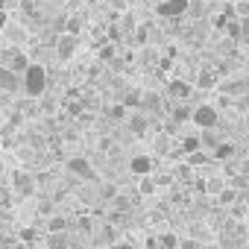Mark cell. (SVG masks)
I'll list each match as a JSON object with an SVG mask.
<instances>
[{
    "mask_svg": "<svg viewBox=\"0 0 249 249\" xmlns=\"http://www.w3.org/2000/svg\"><path fill=\"white\" fill-rule=\"evenodd\" d=\"M21 91L27 94V97H41L44 91H47V71L41 68V65H27V71L21 73Z\"/></svg>",
    "mask_w": 249,
    "mask_h": 249,
    "instance_id": "1",
    "label": "cell"
},
{
    "mask_svg": "<svg viewBox=\"0 0 249 249\" xmlns=\"http://www.w3.org/2000/svg\"><path fill=\"white\" fill-rule=\"evenodd\" d=\"M191 120L196 123L199 129H214V126H217V120H220V111H217L211 103H199V106L191 111Z\"/></svg>",
    "mask_w": 249,
    "mask_h": 249,
    "instance_id": "2",
    "label": "cell"
},
{
    "mask_svg": "<svg viewBox=\"0 0 249 249\" xmlns=\"http://www.w3.org/2000/svg\"><path fill=\"white\" fill-rule=\"evenodd\" d=\"M191 9V0H161V3L156 6V12L161 18H179Z\"/></svg>",
    "mask_w": 249,
    "mask_h": 249,
    "instance_id": "3",
    "label": "cell"
},
{
    "mask_svg": "<svg viewBox=\"0 0 249 249\" xmlns=\"http://www.w3.org/2000/svg\"><path fill=\"white\" fill-rule=\"evenodd\" d=\"M76 47H79V38H76L73 33H65V36L56 41V56H59L62 62H68V59H73Z\"/></svg>",
    "mask_w": 249,
    "mask_h": 249,
    "instance_id": "4",
    "label": "cell"
},
{
    "mask_svg": "<svg viewBox=\"0 0 249 249\" xmlns=\"http://www.w3.org/2000/svg\"><path fill=\"white\" fill-rule=\"evenodd\" d=\"M12 188H15L21 196H30V194H36V179H33L27 170H15V173H12Z\"/></svg>",
    "mask_w": 249,
    "mask_h": 249,
    "instance_id": "5",
    "label": "cell"
},
{
    "mask_svg": "<svg viewBox=\"0 0 249 249\" xmlns=\"http://www.w3.org/2000/svg\"><path fill=\"white\" fill-rule=\"evenodd\" d=\"M68 170H71L73 176H79V179H88V182L97 176V173H94V167H91V161H88V159H82V156H73V159L68 161Z\"/></svg>",
    "mask_w": 249,
    "mask_h": 249,
    "instance_id": "6",
    "label": "cell"
},
{
    "mask_svg": "<svg viewBox=\"0 0 249 249\" xmlns=\"http://www.w3.org/2000/svg\"><path fill=\"white\" fill-rule=\"evenodd\" d=\"M164 94L170 97V100H188L191 97V82H185V79H170L167 82V88H164Z\"/></svg>",
    "mask_w": 249,
    "mask_h": 249,
    "instance_id": "7",
    "label": "cell"
},
{
    "mask_svg": "<svg viewBox=\"0 0 249 249\" xmlns=\"http://www.w3.org/2000/svg\"><path fill=\"white\" fill-rule=\"evenodd\" d=\"M0 91H21V73L0 68Z\"/></svg>",
    "mask_w": 249,
    "mask_h": 249,
    "instance_id": "8",
    "label": "cell"
},
{
    "mask_svg": "<svg viewBox=\"0 0 249 249\" xmlns=\"http://www.w3.org/2000/svg\"><path fill=\"white\" fill-rule=\"evenodd\" d=\"M129 170H132L135 176H150V173H153V159H150V156H135V159L129 161Z\"/></svg>",
    "mask_w": 249,
    "mask_h": 249,
    "instance_id": "9",
    "label": "cell"
},
{
    "mask_svg": "<svg viewBox=\"0 0 249 249\" xmlns=\"http://www.w3.org/2000/svg\"><path fill=\"white\" fill-rule=\"evenodd\" d=\"M126 123H129V132H132V135H138V138L147 132V117H144V111L129 114V117H126Z\"/></svg>",
    "mask_w": 249,
    "mask_h": 249,
    "instance_id": "10",
    "label": "cell"
},
{
    "mask_svg": "<svg viewBox=\"0 0 249 249\" xmlns=\"http://www.w3.org/2000/svg\"><path fill=\"white\" fill-rule=\"evenodd\" d=\"M27 65H30V59H27V53L24 50H12V59H9V71H15V73H24L27 71Z\"/></svg>",
    "mask_w": 249,
    "mask_h": 249,
    "instance_id": "11",
    "label": "cell"
},
{
    "mask_svg": "<svg viewBox=\"0 0 249 249\" xmlns=\"http://www.w3.org/2000/svg\"><path fill=\"white\" fill-rule=\"evenodd\" d=\"M47 246H50V249H71V237H68L65 231H50Z\"/></svg>",
    "mask_w": 249,
    "mask_h": 249,
    "instance_id": "12",
    "label": "cell"
},
{
    "mask_svg": "<svg viewBox=\"0 0 249 249\" xmlns=\"http://www.w3.org/2000/svg\"><path fill=\"white\" fill-rule=\"evenodd\" d=\"M159 249H179V237H176L173 231H164V234L159 237Z\"/></svg>",
    "mask_w": 249,
    "mask_h": 249,
    "instance_id": "13",
    "label": "cell"
},
{
    "mask_svg": "<svg viewBox=\"0 0 249 249\" xmlns=\"http://www.w3.org/2000/svg\"><path fill=\"white\" fill-rule=\"evenodd\" d=\"M199 144L202 147H208V150H214L220 141H217V135H214V129H202V135H199Z\"/></svg>",
    "mask_w": 249,
    "mask_h": 249,
    "instance_id": "14",
    "label": "cell"
},
{
    "mask_svg": "<svg viewBox=\"0 0 249 249\" xmlns=\"http://www.w3.org/2000/svg\"><path fill=\"white\" fill-rule=\"evenodd\" d=\"M229 156H234V147L231 144H217L214 147V159H229Z\"/></svg>",
    "mask_w": 249,
    "mask_h": 249,
    "instance_id": "15",
    "label": "cell"
},
{
    "mask_svg": "<svg viewBox=\"0 0 249 249\" xmlns=\"http://www.w3.org/2000/svg\"><path fill=\"white\" fill-rule=\"evenodd\" d=\"M185 120H191V108H185V106L173 108V123H185Z\"/></svg>",
    "mask_w": 249,
    "mask_h": 249,
    "instance_id": "16",
    "label": "cell"
},
{
    "mask_svg": "<svg viewBox=\"0 0 249 249\" xmlns=\"http://www.w3.org/2000/svg\"><path fill=\"white\" fill-rule=\"evenodd\" d=\"M199 147H202V144H199V138H185V141H182V150H185L188 156H191V153H196Z\"/></svg>",
    "mask_w": 249,
    "mask_h": 249,
    "instance_id": "17",
    "label": "cell"
},
{
    "mask_svg": "<svg viewBox=\"0 0 249 249\" xmlns=\"http://www.w3.org/2000/svg\"><path fill=\"white\" fill-rule=\"evenodd\" d=\"M141 194H147V196L156 194V182H153L150 176H141Z\"/></svg>",
    "mask_w": 249,
    "mask_h": 249,
    "instance_id": "18",
    "label": "cell"
},
{
    "mask_svg": "<svg viewBox=\"0 0 249 249\" xmlns=\"http://www.w3.org/2000/svg\"><path fill=\"white\" fill-rule=\"evenodd\" d=\"M47 229H50V231H65V229H68V220H65V217H53Z\"/></svg>",
    "mask_w": 249,
    "mask_h": 249,
    "instance_id": "19",
    "label": "cell"
},
{
    "mask_svg": "<svg viewBox=\"0 0 249 249\" xmlns=\"http://www.w3.org/2000/svg\"><path fill=\"white\" fill-rule=\"evenodd\" d=\"M234 196H237V191H231V188L220 191V202H223V205H231V202H234Z\"/></svg>",
    "mask_w": 249,
    "mask_h": 249,
    "instance_id": "20",
    "label": "cell"
},
{
    "mask_svg": "<svg viewBox=\"0 0 249 249\" xmlns=\"http://www.w3.org/2000/svg\"><path fill=\"white\" fill-rule=\"evenodd\" d=\"M196 82H199V85H202V88H211V85H214V76H211V71H202V73H199V79H196Z\"/></svg>",
    "mask_w": 249,
    "mask_h": 249,
    "instance_id": "21",
    "label": "cell"
},
{
    "mask_svg": "<svg viewBox=\"0 0 249 249\" xmlns=\"http://www.w3.org/2000/svg\"><path fill=\"white\" fill-rule=\"evenodd\" d=\"M100 234H103V237H97V240H103V243H111V240H114V229H111V226H106Z\"/></svg>",
    "mask_w": 249,
    "mask_h": 249,
    "instance_id": "22",
    "label": "cell"
},
{
    "mask_svg": "<svg viewBox=\"0 0 249 249\" xmlns=\"http://www.w3.org/2000/svg\"><path fill=\"white\" fill-rule=\"evenodd\" d=\"M111 117H120V120H123V117H126V106H123V103L114 106V108H111Z\"/></svg>",
    "mask_w": 249,
    "mask_h": 249,
    "instance_id": "23",
    "label": "cell"
},
{
    "mask_svg": "<svg viewBox=\"0 0 249 249\" xmlns=\"http://www.w3.org/2000/svg\"><path fill=\"white\" fill-rule=\"evenodd\" d=\"M21 237H24L27 243H33V240H36V229H24V231H21Z\"/></svg>",
    "mask_w": 249,
    "mask_h": 249,
    "instance_id": "24",
    "label": "cell"
},
{
    "mask_svg": "<svg viewBox=\"0 0 249 249\" xmlns=\"http://www.w3.org/2000/svg\"><path fill=\"white\" fill-rule=\"evenodd\" d=\"M179 249H199L196 240H179Z\"/></svg>",
    "mask_w": 249,
    "mask_h": 249,
    "instance_id": "25",
    "label": "cell"
},
{
    "mask_svg": "<svg viewBox=\"0 0 249 249\" xmlns=\"http://www.w3.org/2000/svg\"><path fill=\"white\" fill-rule=\"evenodd\" d=\"M111 249H138V246H135V243H114Z\"/></svg>",
    "mask_w": 249,
    "mask_h": 249,
    "instance_id": "26",
    "label": "cell"
},
{
    "mask_svg": "<svg viewBox=\"0 0 249 249\" xmlns=\"http://www.w3.org/2000/svg\"><path fill=\"white\" fill-rule=\"evenodd\" d=\"M6 21H9L6 18V9H0V30H6Z\"/></svg>",
    "mask_w": 249,
    "mask_h": 249,
    "instance_id": "27",
    "label": "cell"
},
{
    "mask_svg": "<svg viewBox=\"0 0 249 249\" xmlns=\"http://www.w3.org/2000/svg\"><path fill=\"white\" fill-rule=\"evenodd\" d=\"M240 173H243V176H249V159L243 161V167H240Z\"/></svg>",
    "mask_w": 249,
    "mask_h": 249,
    "instance_id": "28",
    "label": "cell"
},
{
    "mask_svg": "<svg viewBox=\"0 0 249 249\" xmlns=\"http://www.w3.org/2000/svg\"><path fill=\"white\" fill-rule=\"evenodd\" d=\"M0 9H6V0H0Z\"/></svg>",
    "mask_w": 249,
    "mask_h": 249,
    "instance_id": "29",
    "label": "cell"
},
{
    "mask_svg": "<svg viewBox=\"0 0 249 249\" xmlns=\"http://www.w3.org/2000/svg\"><path fill=\"white\" fill-rule=\"evenodd\" d=\"M202 3H217V0H202Z\"/></svg>",
    "mask_w": 249,
    "mask_h": 249,
    "instance_id": "30",
    "label": "cell"
},
{
    "mask_svg": "<svg viewBox=\"0 0 249 249\" xmlns=\"http://www.w3.org/2000/svg\"><path fill=\"white\" fill-rule=\"evenodd\" d=\"M246 229H249V223H246Z\"/></svg>",
    "mask_w": 249,
    "mask_h": 249,
    "instance_id": "31",
    "label": "cell"
}]
</instances>
